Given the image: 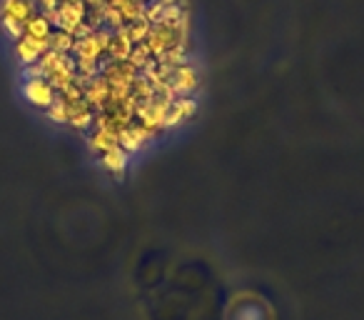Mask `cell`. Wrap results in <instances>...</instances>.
Returning <instances> with one entry per match:
<instances>
[{
  "instance_id": "1",
  "label": "cell",
  "mask_w": 364,
  "mask_h": 320,
  "mask_svg": "<svg viewBox=\"0 0 364 320\" xmlns=\"http://www.w3.org/2000/svg\"><path fill=\"white\" fill-rule=\"evenodd\" d=\"M23 98H26L33 108H41V110H48V108L58 100L55 88L41 76H31L26 83H23Z\"/></svg>"
},
{
  "instance_id": "2",
  "label": "cell",
  "mask_w": 364,
  "mask_h": 320,
  "mask_svg": "<svg viewBox=\"0 0 364 320\" xmlns=\"http://www.w3.org/2000/svg\"><path fill=\"white\" fill-rule=\"evenodd\" d=\"M33 16H36V3L33 0H0V21L26 26Z\"/></svg>"
},
{
  "instance_id": "3",
  "label": "cell",
  "mask_w": 364,
  "mask_h": 320,
  "mask_svg": "<svg viewBox=\"0 0 364 320\" xmlns=\"http://www.w3.org/2000/svg\"><path fill=\"white\" fill-rule=\"evenodd\" d=\"M46 51H50V43H46V41H33V38H26V36L16 41V58L23 66H36Z\"/></svg>"
},
{
  "instance_id": "4",
  "label": "cell",
  "mask_w": 364,
  "mask_h": 320,
  "mask_svg": "<svg viewBox=\"0 0 364 320\" xmlns=\"http://www.w3.org/2000/svg\"><path fill=\"white\" fill-rule=\"evenodd\" d=\"M23 36L26 38H33V41H50L53 31H50V21H48V16H41V13H36V16L31 18V21L23 26Z\"/></svg>"
}]
</instances>
